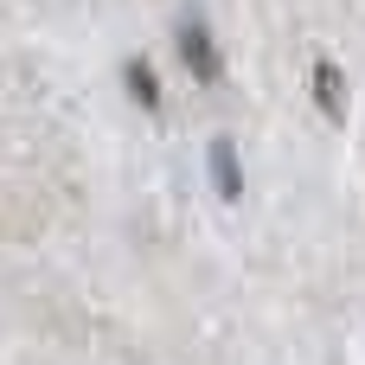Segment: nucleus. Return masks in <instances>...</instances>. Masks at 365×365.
Here are the masks:
<instances>
[{"instance_id":"1","label":"nucleus","mask_w":365,"mask_h":365,"mask_svg":"<svg viewBox=\"0 0 365 365\" xmlns=\"http://www.w3.org/2000/svg\"><path fill=\"white\" fill-rule=\"evenodd\" d=\"M180 58H186V71H192L199 83H218V77H225V51H218V38H212V26H205L199 13L180 19Z\"/></svg>"},{"instance_id":"4","label":"nucleus","mask_w":365,"mask_h":365,"mask_svg":"<svg viewBox=\"0 0 365 365\" xmlns=\"http://www.w3.org/2000/svg\"><path fill=\"white\" fill-rule=\"evenodd\" d=\"M314 96H321L327 115H346V96H340V71L334 64H314Z\"/></svg>"},{"instance_id":"3","label":"nucleus","mask_w":365,"mask_h":365,"mask_svg":"<svg viewBox=\"0 0 365 365\" xmlns=\"http://www.w3.org/2000/svg\"><path fill=\"white\" fill-rule=\"evenodd\" d=\"M128 90H135V103H141V109H160V77H154V64H148V58H128Z\"/></svg>"},{"instance_id":"2","label":"nucleus","mask_w":365,"mask_h":365,"mask_svg":"<svg viewBox=\"0 0 365 365\" xmlns=\"http://www.w3.org/2000/svg\"><path fill=\"white\" fill-rule=\"evenodd\" d=\"M205 167H212V186H218L225 199H244V160H237V141H231V135H212Z\"/></svg>"}]
</instances>
